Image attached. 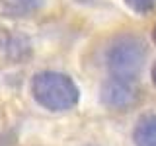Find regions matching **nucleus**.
Returning a JSON list of instances; mask_svg holds the SVG:
<instances>
[{
    "label": "nucleus",
    "instance_id": "2",
    "mask_svg": "<svg viewBox=\"0 0 156 146\" xmlns=\"http://www.w3.org/2000/svg\"><path fill=\"white\" fill-rule=\"evenodd\" d=\"M146 58V47L139 37L123 35L117 37L105 53V64L113 78L135 82L143 70Z\"/></svg>",
    "mask_w": 156,
    "mask_h": 146
},
{
    "label": "nucleus",
    "instance_id": "7",
    "mask_svg": "<svg viewBox=\"0 0 156 146\" xmlns=\"http://www.w3.org/2000/svg\"><path fill=\"white\" fill-rule=\"evenodd\" d=\"M125 4L133 10L135 14H148L156 6V0H125Z\"/></svg>",
    "mask_w": 156,
    "mask_h": 146
},
{
    "label": "nucleus",
    "instance_id": "6",
    "mask_svg": "<svg viewBox=\"0 0 156 146\" xmlns=\"http://www.w3.org/2000/svg\"><path fill=\"white\" fill-rule=\"evenodd\" d=\"M45 0H2V10L10 18H26L37 12Z\"/></svg>",
    "mask_w": 156,
    "mask_h": 146
},
{
    "label": "nucleus",
    "instance_id": "8",
    "mask_svg": "<svg viewBox=\"0 0 156 146\" xmlns=\"http://www.w3.org/2000/svg\"><path fill=\"white\" fill-rule=\"evenodd\" d=\"M150 78H152V84L156 86V61H154V64H152V68H150Z\"/></svg>",
    "mask_w": 156,
    "mask_h": 146
},
{
    "label": "nucleus",
    "instance_id": "9",
    "mask_svg": "<svg viewBox=\"0 0 156 146\" xmlns=\"http://www.w3.org/2000/svg\"><path fill=\"white\" fill-rule=\"evenodd\" d=\"M152 41L156 43V23H154V27H152Z\"/></svg>",
    "mask_w": 156,
    "mask_h": 146
},
{
    "label": "nucleus",
    "instance_id": "1",
    "mask_svg": "<svg viewBox=\"0 0 156 146\" xmlns=\"http://www.w3.org/2000/svg\"><path fill=\"white\" fill-rule=\"evenodd\" d=\"M31 96L47 111H68L76 107L80 90L70 76L55 70H41L31 78Z\"/></svg>",
    "mask_w": 156,
    "mask_h": 146
},
{
    "label": "nucleus",
    "instance_id": "3",
    "mask_svg": "<svg viewBox=\"0 0 156 146\" xmlns=\"http://www.w3.org/2000/svg\"><path fill=\"white\" fill-rule=\"evenodd\" d=\"M136 90L135 82L119 80V78H107L100 88V99L109 109H125L135 101Z\"/></svg>",
    "mask_w": 156,
    "mask_h": 146
},
{
    "label": "nucleus",
    "instance_id": "4",
    "mask_svg": "<svg viewBox=\"0 0 156 146\" xmlns=\"http://www.w3.org/2000/svg\"><path fill=\"white\" fill-rule=\"evenodd\" d=\"M0 45H2L4 55H6L12 62H26L33 55V49H31L29 39L26 35H20V33H14V35H2Z\"/></svg>",
    "mask_w": 156,
    "mask_h": 146
},
{
    "label": "nucleus",
    "instance_id": "5",
    "mask_svg": "<svg viewBox=\"0 0 156 146\" xmlns=\"http://www.w3.org/2000/svg\"><path fill=\"white\" fill-rule=\"evenodd\" d=\"M133 138L136 146H156V115H144L139 119Z\"/></svg>",
    "mask_w": 156,
    "mask_h": 146
}]
</instances>
